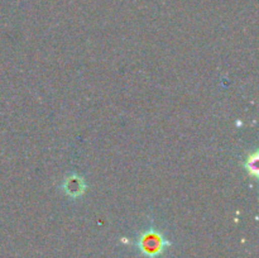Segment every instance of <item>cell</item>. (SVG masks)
I'll list each match as a JSON object with an SVG mask.
<instances>
[{
	"label": "cell",
	"instance_id": "cell-1",
	"mask_svg": "<svg viewBox=\"0 0 259 258\" xmlns=\"http://www.w3.org/2000/svg\"><path fill=\"white\" fill-rule=\"evenodd\" d=\"M65 190H66V192L70 196H80V195L85 191L84 180H81L77 176L70 177V179H67L66 182H65Z\"/></svg>",
	"mask_w": 259,
	"mask_h": 258
},
{
	"label": "cell",
	"instance_id": "cell-2",
	"mask_svg": "<svg viewBox=\"0 0 259 258\" xmlns=\"http://www.w3.org/2000/svg\"><path fill=\"white\" fill-rule=\"evenodd\" d=\"M143 244H144V249L148 250V252H157L161 248L160 235L154 234V233H149L143 238Z\"/></svg>",
	"mask_w": 259,
	"mask_h": 258
},
{
	"label": "cell",
	"instance_id": "cell-3",
	"mask_svg": "<svg viewBox=\"0 0 259 258\" xmlns=\"http://www.w3.org/2000/svg\"><path fill=\"white\" fill-rule=\"evenodd\" d=\"M256 164H258V154L256 153L248 157V160H246L245 162V169L248 170L249 174H251L253 176H256V175H258V166H256Z\"/></svg>",
	"mask_w": 259,
	"mask_h": 258
}]
</instances>
